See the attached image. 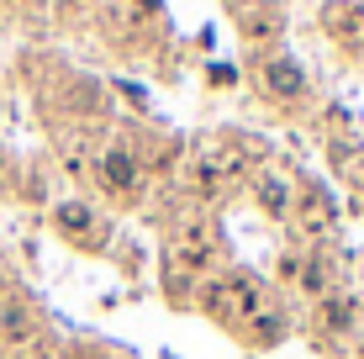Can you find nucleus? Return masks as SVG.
<instances>
[{"label": "nucleus", "instance_id": "f03ea898", "mask_svg": "<svg viewBox=\"0 0 364 359\" xmlns=\"http://www.w3.org/2000/svg\"><path fill=\"white\" fill-rule=\"evenodd\" d=\"M269 80H274V85H280V90H285V95H296V85H301V80H296V69H280V64H274V69H269Z\"/></svg>", "mask_w": 364, "mask_h": 359}, {"label": "nucleus", "instance_id": "f257e3e1", "mask_svg": "<svg viewBox=\"0 0 364 359\" xmlns=\"http://www.w3.org/2000/svg\"><path fill=\"white\" fill-rule=\"evenodd\" d=\"M106 180L111 185H132V164L127 159H106Z\"/></svg>", "mask_w": 364, "mask_h": 359}]
</instances>
